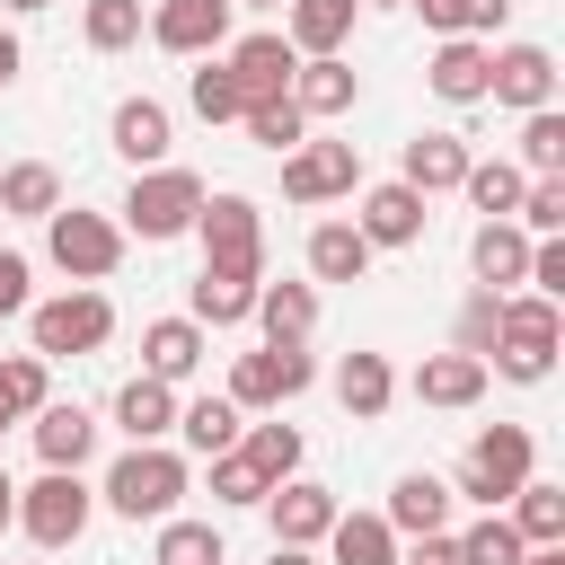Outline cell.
Returning a JSON list of instances; mask_svg holds the SVG:
<instances>
[{
	"mask_svg": "<svg viewBox=\"0 0 565 565\" xmlns=\"http://www.w3.org/2000/svg\"><path fill=\"white\" fill-rule=\"evenodd\" d=\"M486 97L512 106V115L556 106V53H547V44H494V62H486Z\"/></svg>",
	"mask_w": 565,
	"mask_h": 565,
	"instance_id": "12",
	"label": "cell"
},
{
	"mask_svg": "<svg viewBox=\"0 0 565 565\" xmlns=\"http://www.w3.org/2000/svg\"><path fill=\"white\" fill-rule=\"evenodd\" d=\"M238 124H247V141H256V150H274V159H282V150H300V141H309V115H300V106H291V97H265V106H247V115H238Z\"/></svg>",
	"mask_w": 565,
	"mask_h": 565,
	"instance_id": "41",
	"label": "cell"
},
{
	"mask_svg": "<svg viewBox=\"0 0 565 565\" xmlns=\"http://www.w3.org/2000/svg\"><path fill=\"white\" fill-rule=\"evenodd\" d=\"M459 177H468V141H459V132H415V141H406L397 185H415V194L433 203V194H459Z\"/></svg>",
	"mask_w": 565,
	"mask_h": 565,
	"instance_id": "25",
	"label": "cell"
},
{
	"mask_svg": "<svg viewBox=\"0 0 565 565\" xmlns=\"http://www.w3.org/2000/svg\"><path fill=\"white\" fill-rule=\"evenodd\" d=\"M115 424H124V441H168L177 433V388L168 380H124L115 388Z\"/></svg>",
	"mask_w": 565,
	"mask_h": 565,
	"instance_id": "31",
	"label": "cell"
},
{
	"mask_svg": "<svg viewBox=\"0 0 565 565\" xmlns=\"http://www.w3.org/2000/svg\"><path fill=\"white\" fill-rule=\"evenodd\" d=\"M494 318H503V291H468V309H459V335H450V353H477V362H486V344H494Z\"/></svg>",
	"mask_w": 565,
	"mask_h": 565,
	"instance_id": "47",
	"label": "cell"
},
{
	"mask_svg": "<svg viewBox=\"0 0 565 565\" xmlns=\"http://www.w3.org/2000/svg\"><path fill=\"white\" fill-rule=\"evenodd\" d=\"M26 335H35L44 362H79V353H97L115 335V300L97 282H71V291H53V300L26 309Z\"/></svg>",
	"mask_w": 565,
	"mask_h": 565,
	"instance_id": "5",
	"label": "cell"
},
{
	"mask_svg": "<svg viewBox=\"0 0 565 565\" xmlns=\"http://www.w3.org/2000/svg\"><path fill=\"white\" fill-rule=\"evenodd\" d=\"M106 141H115V159H132V177H141V168H168L177 115H168L159 97H124V106L106 115Z\"/></svg>",
	"mask_w": 565,
	"mask_h": 565,
	"instance_id": "17",
	"label": "cell"
},
{
	"mask_svg": "<svg viewBox=\"0 0 565 565\" xmlns=\"http://www.w3.org/2000/svg\"><path fill=\"white\" fill-rule=\"evenodd\" d=\"M0 212H9V221H53V212H62V168H53V159L0 168Z\"/></svg>",
	"mask_w": 565,
	"mask_h": 565,
	"instance_id": "32",
	"label": "cell"
},
{
	"mask_svg": "<svg viewBox=\"0 0 565 565\" xmlns=\"http://www.w3.org/2000/svg\"><path fill=\"white\" fill-rule=\"evenodd\" d=\"M18 71H26V44H18V35H9V26H0V88H9V79H18Z\"/></svg>",
	"mask_w": 565,
	"mask_h": 565,
	"instance_id": "51",
	"label": "cell"
},
{
	"mask_svg": "<svg viewBox=\"0 0 565 565\" xmlns=\"http://www.w3.org/2000/svg\"><path fill=\"white\" fill-rule=\"evenodd\" d=\"M230 26H238V9H230V0H159L141 35H150L159 53L203 62V53H230Z\"/></svg>",
	"mask_w": 565,
	"mask_h": 565,
	"instance_id": "11",
	"label": "cell"
},
{
	"mask_svg": "<svg viewBox=\"0 0 565 565\" xmlns=\"http://www.w3.org/2000/svg\"><path fill=\"white\" fill-rule=\"evenodd\" d=\"M521 565H565V547H530V556H521Z\"/></svg>",
	"mask_w": 565,
	"mask_h": 565,
	"instance_id": "54",
	"label": "cell"
},
{
	"mask_svg": "<svg viewBox=\"0 0 565 565\" xmlns=\"http://www.w3.org/2000/svg\"><path fill=\"white\" fill-rule=\"evenodd\" d=\"M203 194H212V185H203L194 168H141V177L124 185V203H115V212H124L115 230H124V238H150V247H159V238H185L194 212H203Z\"/></svg>",
	"mask_w": 565,
	"mask_h": 565,
	"instance_id": "4",
	"label": "cell"
},
{
	"mask_svg": "<svg viewBox=\"0 0 565 565\" xmlns=\"http://www.w3.org/2000/svg\"><path fill=\"white\" fill-rule=\"evenodd\" d=\"M203 468H212V503H230V512H256V503L274 494V486H265L238 450H221V459H203Z\"/></svg>",
	"mask_w": 565,
	"mask_h": 565,
	"instance_id": "46",
	"label": "cell"
},
{
	"mask_svg": "<svg viewBox=\"0 0 565 565\" xmlns=\"http://www.w3.org/2000/svg\"><path fill=\"white\" fill-rule=\"evenodd\" d=\"M282 194L291 203H335V194H362V150L353 141H300V150H282Z\"/></svg>",
	"mask_w": 565,
	"mask_h": 565,
	"instance_id": "10",
	"label": "cell"
},
{
	"mask_svg": "<svg viewBox=\"0 0 565 565\" xmlns=\"http://www.w3.org/2000/svg\"><path fill=\"white\" fill-rule=\"evenodd\" d=\"M0 9H9V18H35V9H53V0H0Z\"/></svg>",
	"mask_w": 565,
	"mask_h": 565,
	"instance_id": "55",
	"label": "cell"
},
{
	"mask_svg": "<svg viewBox=\"0 0 565 565\" xmlns=\"http://www.w3.org/2000/svg\"><path fill=\"white\" fill-rule=\"evenodd\" d=\"M521 177H565V115L556 106H539V115H521V159H512Z\"/></svg>",
	"mask_w": 565,
	"mask_h": 565,
	"instance_id": "40",
	"label": "cell"
},
{
	"mask_svg": "<svg viewBox=\"0 0 565 565\" xmlns=\"http://www.w3.org/2000/svg\"><path fill=\"white\" fill-rule=\"evenodd\" d=\"M521 185H530V177H521L512 159H468V177H459V194H468L486 221H512V212H521Z\"/></svg>",
	"mask_w": 565,
	"mask_h": 565,
	"instance_id": "37",
	"label": "cell"
},
{
	"mask_svg": "<svg viewBox=\"0 0 565 565\" xmlns=\"http://www.w3.org/2000/svg\"><path fill=\"white\" fill-rule=\"evenodd\" d=\"M141 26H150V9H141V0H88V9H79L88 53H124V44H141Z\"/></svg>",
	"mask_w": 565,
	"mask_h": 565,
	"instance_id": "38",
	"label": "cell"
},
{
	"mask_svg": "<svg viewBox=\"0 0 565 565\" xmlns=\"http://www.w3.org/2000/svg\"><path fill=\"white\" fill-rule=\"evenodd\" d=\"M265 565H318V547H274Z\"/></svg>",
	"mask_w": 565,
	"mask_h": 565,
	"instance_id": "52",
	"label": "cell"
},
{
	"mask_svg": "<svg viewBox=\"0 0 565 565\" xmlns=\"http://www.w3.org/2000/svg\"><path fill=\"white\" fill-rule=\"evenodd\" d=\"M424 221H433V203H424L415 185H397V177H388V185H362L353 230L371 238V256H380V247H415V238H424Z\"/></svg>",
	"mask_w": 565,
	"mask_h": 565,
	"instance_id": "15",
	"label": "cell"
},
{
	"mask_svg": "<svg viewBox=\"0 0 565 565\" xmlns=\"http://www.w3.org/2000/svg\"><path fill=\"white\" fill-rule=\"evenodd\" d=\"M335 406H344L353 424H380V415L397 406V371H388V353H344V362H335Z\"/></svg>",
	"mask_w": 565,
	"mask_h": 565,
	"instance_id": "26",
	"label": "cell"
},
{
	"mask_svg": "<svg viewBox=\"0 0 565 565\" xmlns=\"http://www.w3.org/2000/svg\"><path fill=\"white\" fill-rule=\"evenodd\" d=\"M221 556H230V547H221L212 521H185V512L159 521V565H221Z\"/></svg>",
	"mask_w": 565,
	"mask_h": 565,
	"instance_id": "43",
	"label": "cell"
},
{
	"mask_svg": "<svg viewBox=\"0 0 565 565\" xmlns=\"http://www.w3.org/2000/svg\"><path fill=\"white\" fill-rule=\"evenodd\" d=\"M353 18H362V0H282V44H291L300 62H318V53H344Z\"/></svg>",
	"mask_w": 565,
	"mask_h": 565,
	"instance_id": "23",
	"label": "cell"
},
{
	"mask_svg": "<svg viewBox=\"0 0 565 565\" xmlns=\"http://www.w3.org/2000/svg\"><path fill=\"white\" fill-rule=\"evenodd\" d=\"M468 274H477V291H512V282L530 274V238H521L512 221H477V238H468Z\"/></svg>",
	"mask_w": 565,
	"mask_h": 565,
	"instance_id": "27",
	"label": "cell"
},
{
	"mask_svg": "<svg viewBox=\"0 0 565 565\" xmlns=\"http://www.w3.org/2000/svg\"><path fill=\"white\" fill-rule=\"evenodd\" d=\"M371 274V238L353 221H318L309 230V282H362Z\"/></svg>",
	"mask_w": 565,
	"mask_h": 565,
	"instance_id": "30",
	"label": "cell"
},
{
	"mask_svg": "<svg viewBox=\"0 0 565 565\" xmlns=\"http://www.w3.org/2000/svg\"><path fill=\"white\" fill-rule=\"evenodd\" d=\"M88 512H97V486H79L71 468H44L35 486H18V521L9 530H26L35 547H71L88 530Z\"/></svg>",
	"mask_w": 565,
	"mask_h": 565,
	"instance_id": "7",
	"label": "cell"
},
{
	"mask_svg": "<svg viewBox=\"0 0 565 565\" xmlns=\"http://www.w3.org/2000/svg\"><path fill=\"white\" fill-rule=\"evenodd\" d=\"M194 238H203V265H221V274H265V212H256L247 194H203Z\"/></svg>",
	"mask_w": 565,
	"mask_h": 565,
	"instance_id": "8",
	"label": "cell"
},
{
	"mask_svg": "<svg viewBox=\"0 0 565 565\" xmlns=\"http://www.w3.org/2000/svg\"><path fill=\"white\" fill-rule=\"evenodd\" d=\"M397 565H459V539L433 530V539H397Z\"/></svg>",
	"mask_w": 565,
	"mask_h": 565,
	"instance_id": "50",
	"label": "cell"
},
{
	"mask_svg": "<svg viewBox=\"0 0 565 565\" xmlns=\"http://www.w3.org/2000/svg\"><path fill=\"white\" fill-rule=\"evenodd\" d=\"M486 62H494V44H477V35H441L433 62H424V88H433L441 106H486Z\"/></svg>",
	"mask_w": 565,
	"mask_h": 565,
	"instance_id": "18",
	"label": "cell"
},
{
	"mask_svg": "<svg viewBox=\"0 0 565 565\" xmlns=\"http://www.w3.org/2000/svg\"><path fill=\"white\" fill-rule=\"evenodd\" d=\"M185 450H168V441H132L115 468H106V486H97V503L115 512V521H168L177 503H185Z\"/></svg>",
	"mask_w": 565,
	"mask_h": 565,
	"instance_id": "2",
	"label": "cell"
},
{
	"mask_svg": "<svg viewBox=\"0 0 565 565\" xmlns=\"http://www.w3.org/2000/svg\"><path fill=\"white\" fill-rule=\"evenodd\" d=\"M512 230H521V238H556V230H565V177H530Z\"/></svg>",
	"mask_w": 565,
	"mask_h": 565,
	"instance_id": "45",
	"label": "cell"
},
{
	"mask_svg": "<svg viewBox=\"0 0 565 565\" xmlns=\"http://www.w3.org/2000/svg\"><path fill=\"white\" fill-rule=\"evenodd\" d=\"M203 353H212V335L194 327V318H150L141 327V380H194L203 371Z\"/></svg>",
	"mask_w": 565,
	"mask_h": 565,
	"instance_id": "22",
	"label": "cell"
},
{
	"mask_svg": "<svg viewBox=\"0 0 565 565\" xmlns=\"http://www.w3.org/2000/svg\"><path fill=\"white\" fill-rule=\"evenodd\" d=\"M177 433H185V450H194V459H221V450H238L247 415H238L230 397H194V406H177Z\"/></svg>",
	"mask_w": 565,
	"mask_h": 565,
	"instance_id": "35",
	"label": "cell"
},
{
	"mask_svg": "<svg viewBox=\"0 0 565 565\" xmlns=\"http://www.w3.org/2000/svg\"><path fill=\"white\" fill-rule=\"evenodd\" d=\"M530 477H539V441H530V424H486V433L468 441V459H459L450 494H468L477 512H503Z\"/></svg>",
	"mask_w": 565,
	"mask_h": 565,
	"instance_id": "3",
	"label": "cell"
},
{
	"mask_svg": "<svg viewBox=\"0 0 565 565\" xmlns=\"http://www.w3.org/2000/svg\"><path fill=\"white\" fill-rule=\"evenodd\" d=\"M362 9H415V0H362Z\"/></svg>",
	"mask_w": 565,
	"mask_h": 565,
	"instance_id": "56",
	"label": "cell"
},
{
	"mask_svg": "<svg viewBox=\"0 0 565 565\" xmlns=\"http://www.w3.org/2000/svg\"><path fill=\"white\" fill-rule=\"evenodd\" d=\"M256 512L274 521V547H318V539L335 530V512H344V503H335V486H318V477H282Z\"/></svg>",
	"mask_w": 565,
	"mask_h": 565,
	"instance_id": "13",
	"label": "cell"
},
{
	"mask_svg": "<svg viewBox=\"0 0 565 565\" xmlns=\"http://www.w3.org/2000/svg\"><path fill=\"white\" fill-rule=\"evenodd\" d=\"M300 450H309V441H300V424H282V415H265V424H247V433H238V459H247L265 486L300 477Z\"/></svg>",
	"mask_w": 565,
	"mask_h": 565,
	"instance_id": "33",
	"label": "cell"
},
{
	"mask_svg": "<svg viewBox=\"0 0 565 565\" xmlns=\"http://www.w3.org/2000/svg\"><path fill=\"white\" fill-rule=\"evenodd\" d=\"M450 503H459V494H450V477L406 468V477L388 486V512H380V521H388L397 539H433V530H450Z\"/></svg>",
	"mask_w": 565,
	"mask_h": 565,
	"instance_id": "21",
	"label": "cell"
},
{
	"mask_svg": "<svg viewBox=\"0 0 565 565\" xmlns=\"http://www.w3.org/2000/svg\"><path fill=\"white\" fill-rule=\"evenodd\" d=\"M35 309V265L18 247H0V318H26Z\"/></svg>",
	"mask_w": 565,
	"mask_h": 565,
	"instance_id": "49",
	"label": "cell"
},
{
	"mask_svg": "<svg viewBox=\"0 0 565 565\" xmlns=\"http://www.w3.org/2000/svg\"><path fill=\"white\" fill-rule=\"evenodd\" d=\"M256 291H265V274H221V265H203L194 282H185V318L212 335V327H247L256 318Z\"/></svg>",
	"mask_w": 565,
	"mask_h": 565,
	"instance_id": "19",
	"label": "cell"
},
{
	"mask_svg": "<svg viewBox=\"0 0 565 565\" xmlns=\"http://www.w3.org/2000/svg\"><path fill=\"white\" fill-rule=\"evenodd\" d=\"M556 344H565V309L539 300V291H503V318H494V344H486V371L539 388L556 371Z\"/></svg>",
	"mask_w": 565,
	"mask_h": 565,
	"instance_id": "1",
	"label": "cell"
},
{
	"mask_svg": "<svg viewBox=\"0 0 565 565\" xmlns=\"http://www.w3.org/2000/svg\"><path fill=\"white\" fill-rule=\"evenodd\" d=\"M44 397H53V362H44V353H9V362H0V406L26 424Z\"/></svg>",
	"mask_w": 565,
	"mask_h": 565,
	"instance_id": "42",
	"label": "cell"
},
{
	"mask_svg": "<svg viewBox=\"0 0 565 565\" xmlns=\"http://www.w3.org/2000/svg\"><path fill=\"white\" fill-rule=\"evenodd\" d=\"M353 97H362V79H353V62H344V53H318V62H300V71H291V106H300L309 124L353 115Z\"/></svg>",
	"mask_w": 565,
	"mask_h": 565,
	"instance_id": "24",
	"label": "cell"
},
{
	"mask_svg": "<svg viewBox=\"0 0 565 565\" xmlns=\"http://www.w3.org/2000/svg\"><path fill=\"white\" fill-rule=\"evenodd\" d=\"M44 256H53L71 282H106V274L124 265V230H115L106 212H79V203H62V212L44 221Z\"/></svg>",
	"mask_w": 565,
	"mask_h": 565,
	"instance_id": "9",
	"label": "cell"
},
{
	"mask_svg": "<svg viewBox=\"0 0 565 565\" xmlns=\"http://www.w3.org/2000/svg\"><path fill=\"white\" fill-rule=\"evenodd\" d=\"M185 106H194L203 124H238V115H247V97H238V79H230L221 53H203V62L185 71Z\"/></svg>",
	"mask_w": 565,
	"mask_h": 565,
	"instance_id": "36",
	"label": "cell"
},
{
	"mask_svg": "<svg viewBox=\"0 0 565 565\" xmlns=\"http://www.w3.org/2000/svg\"><path fill=\"white\" fill-rule=\"evenodd\" d=\"M18 521V486H9V468H0V530Z\"/></svg>",
	"mask_w": 565,
	"mask_h": 565,
	"instance_id": "53",
	"label": "cell"
},
{
	"mask_svg": "<svg viewBox=\"0 0 565 565\" xmlns=\"http://www.w3.org/2000/svg\"><path fill=\"white\" fill-rule=\"evenodd\" d=\"M503 521L521 530V547H565V486H547V477H530L512 503H503Z\"/></svg>",
	"mask_w": 565,
	"mask_h": 565,
	"instance_id": "34",
	"label": "cell"
},
{
	"mask_svg": "<svg viewBox=\"0 0 565 565\" xmlns=\"http://www.w3.org/2000/svg\"><path fill=\"white\" fill-rule=\"evenodd\" d=\"M318 547H327L318 565H397V530L380 512H335V530Z\"/></svg>",
	"mask_w": 565,
	"mask_h": 565,
	"instance_id": "29",
	"label": "cell"
},
{
	"mask_svg": "<svg viewBox=\"0 0 565 565\" xmlns=\"http://www.w3.org/2000/svg\"><path fill=\"white\" fill-rule=\"evenodd\" d=\"M256 327H265V344H309L318 335V282H265Z\"/></svg>",
	"mask_w": 565,
	"mask_h": 565,
	"instance_id": "28",
	"label": "cell"
},
{
	"mask_svg": "<svg viewBox=\"0 0 565 565\" xmlns=\"http://www.w3.org/2000/svg\"><path fill=\"white\" fill-rule=\"evenodd\" d=\"M530 547H521V530L503 521V512H477L468 530H459V565H521Z\"/></svg>",
	"mask_w": 565,
	"mask_h": 565,
	"instance_id": "44",
	"label": "cell"
},
{
	"mask_svg": "<svg viewBox=\"0 0 565 565\" xmlns=\"http://www.w3.org/2000/svg\"><path fill=\"white\" fill-rule=\"evenodd\" d=\"M9 424H18V415H9V406H0V433H9Z\"/></svg>",
	"mask_w": 565,
	"mask_h": 565,
	"instance_id": "58",
	"label": "cell"
},
{
	"mask_svg": "<svg viewBox=\"0 0 565 565\" xmlns=\"http://www.w3.org/2000/svg\"><path fill=\"white\" fill-rule=\"evenodd\" d=\"M230 9H282V0H230Z\"/></svg>",
	"mask_w": 565,
	"mask_h": 565,
	"instance_id": "57",
	"label": "cell"
},
{
	"mask_svg": "<svg viewBox=\"0 0 565 565\" xmlns=\"http://www.w3.org/2000/svg\"><path fill=\"white\" fill-rule=\"evenodd\" d=\"M415 9L433 35H477V44H494V26L512 18V0H415Z\"/></svg>",
	"mask_w": 565,
	"mask_h": 565,
	"instance_id": "39",
	"label": "cell"
},
{
	"mask_svg": "<svg viewBox=\"0 0 565 565\" xmlns=\"http://www.w3.org/2000/svg\"><path fill=\"white\" fill-rule=\"evenodd\" d=\"M26 433H35V459L44 468H88V450H97V415L79 406V397H44L35 415H26Z\"/></svg>",
	"mask_w": 565,
	"mask_h": 565,
	"instance_id": "16",
	"label": "cell"
},
{
	"mask_svg": "<svg viewBox=\"0 0 565 565\" xmlns=\"http://www.w3.org/2000/svg\"><path fill=\"white\" fill-rule=\"evenodd\" d=\"M521 282L565 309V238H530V274H521Z\"/></svg>",
	"mask_w": 565,
	"mask_h": 565,
	"instance_id": "48",
	"label": "cell"
},
{
	"mask_svg": "<svg viewBox=\"0 0 565 565\" xmlns=\"http://www.w3.org/2000/svg\"><path fill=\"white\" fill-rule=\"evenodd\" d=\"M486 362L477 353H424L415 371H406V388H415V406H441V415H459V406H477L486 397Z\"/></svg>",
	"mask_w": 565,
	"mask_h": 565,
	"instance_id": "20",
	"label": "cell"
},
{
	"mask_svg": "<svg viewBox=\"0 0 565 565\" xmlns=\"http://www.w3.org/2000/svg\"><path fill=\"white\" fill-rule=\"evenodd\" d=\"M309 380H318L309 344H256V353L230 362V388H221V397H230L238 415H274V406H291Z\"/></svg>",
	"mask_w": 565,
	"mask_h": 565,
	"instance_id": "6",
	"label": "cell"
},
{
	"mask_svg": "<svg viewBox=\"0 0 565 565\" xmlns=\"http://www.w3.org/2000/svg\"><path fill=\"white\" fill-rule=\"evenodd\" d=\"M230 79H238V97L247 106H265V97H291V71H300V53L282 44V26H256V35H230Z\"/></svg>",
	"mask_w": 565,
	"mask_h": 565,
	"instance_id": "14",
	"label": "cell"
}]
</instances>
